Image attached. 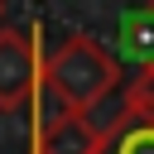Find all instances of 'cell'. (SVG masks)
Wrapping results in <instances>:
<instances>
[{
    "instance_id": "obj_1",
    "label": "cell",
    "mask_w": 154,
    "mask_h": 154,
    "mask_svg": "<svg viewBox=\"0 0 154 154\" xmlns=\"http://www.w3.org/2000/svg\"><path fill=\"white\" fill-rule=\"evenodd\" d=\"M120 87V63L111 58V48H101L87 34H72L58 43V53L43 63V91L53 96V106L63 111H91L96 101H106Z\"/></svg>"
},
{
    "instance_id": "obj_2",
    "label": "cell",
    "mask_w": 154,
    "mask_h": 154,
    "mask_svg": "<svg viewBox=\"0 0 154 154\" xmlns=\"http://www.w3.org/2000/svg\"><path fill=\"white\" fill-rule=\"evenodd\" d=\"M43 91L38 24H0V111H29Z\"/></svg>"
},
{
    "instance_id": "obj_3",
    "label": "cell",
    "mask_w": 154,
    "mask_h": 154,
    "mask_svg": "<svg viewBox=\"0 0 154 154\" xmlns=\"http://www.w3.org/2000/svg\"><path fill=\"white\" fill-rule=\"evenodd\" d=\"M101 130L82 116V111H63L53 106L48 116L34 120V149L29 154H101Z\"/></svg>"
},
{
    "instance_id": "obj_4",
    "label": "cell",
    "mask_w": 154,
    "mask_h": 154,
    "mask_svg": "<svg viewBox=\"0 0 154 154\" xmlns=\"http://www.w3.org/2000/svg\"><path fill=\"white\" fill-rule=\"evenodd\" d=\"M116 48H120L135 67H154V0H140L135 10L120 14Z\"/></svg>"
},
{
    "instance_id": "obj_5",
    "label": "cell",
    "mask_w": 154,
    "mask_h": 154,
    "mask_svg": "<svg viewBox=\"0 0 154 154\" xmlns=\"http://www.w3.org/2000/svg\"><path fill=\"white\" fill-rule=\"evenodd\" d=\"M101 154H154V120L120 111V120L101 140Z\"/></svg>"
},
{
    "instance_id": "obj_6",
    "label": "cell",
    "mask_w": 154,
    "mask_h": 154,
    "mask_svg": "<svg viewBox=\"0 0 154 154\" xmlns=\"http://www.w3.org/2000/svg\"><path fill=\"white\" fill-rule=\"evenodd\" d=\"M125 116L154 120V67H135V77H125Z\"/></svg>"
},
{
    "instance_id": "obj_7",
    "label": "cell",
    "mask_w": 154,
    "mask_h": 154,
    "mask_svg": "<svg viewBox=\"0 0 154 154\" xmlns=\"http://www.w3.org/2000/svg\"><path fill=\"white\" fill-rule=\"evenodd\" d=\"M0 19H5V0H0Z\"/></svg>"
}]
</instances>
